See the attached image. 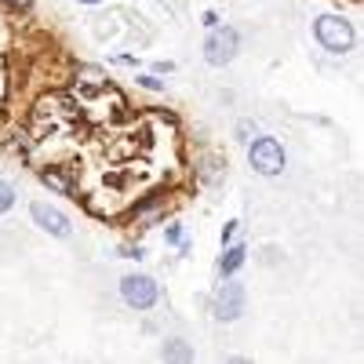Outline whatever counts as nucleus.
<instances>
[{
    "label": "nucleus",
    "mask_w": 364,
    "mask_h": 364,
    "mask_svg": "<svg viewBox=\"0 0 364 364\" xmlns=\"http://www.w3.org/2000/svg\"><path fill=\"white\" fill-rule=\"evenodd\" d=\"M314 37H317V44L324 51L346 55L353 48V41H357V29H353V22L346 15H321V18H314Z\"/></svg>",
    "instance_id": "f257e3e1"
},
{
    "label": "nucleus",
    "mask_w": 364,
    "mask_h": 364,
    "mask_svg": "<svg viewBox=\"0 0 364 364\" xmlns=\"http://www.w3.org/2000/svg\"><path fill=\"white\" fill-rule=\"evenodd\" d=\"M248 164L252 171H259L262 178H277L284 171V146L281 139H273V135H255L248 142Z\"/></svg>",
    "instance_id": "f03ea898"
},
{
    "label": "nucleus",
    "mask_w": 364,
    "mask_h": 364,
    "mask_svg": "<svg viewBox=\"0 0 364 364\" xmlns=\"http://www.w3.org/2000/svg\"><path fill=\"white\" fill-rule=\"evenodd\" d=\"M245 306H248V291L245 284H237L233 277H223L219 291L211 295V317L223 321V324H233L245 317Z\"/></svg>",
    "instance_id": "7ed1b4c3"
},
{
    "label": "nucleus",
    "mask_w": 364,
    "mask_h": 364,
    "mask_svg": "<svg viewBox=\"0 0 364 364\" xmlns=\"http://www.w3.org/2000/svg\"><path fill=\"white\" fill-rule=\"evenodd\" d=\"M237 51H240V33L233 26L219 22L215 29H208V41H204V63L208 66H215V70L230 66L237 58Z\"/></svg>",
    "instance_id": "20e7f679"
},
{
    "label": "nucleus",
    "mask_w": 364,
    "mask_h": 364,
    "mask_svg": "<svg viewBox=\"0 0 364 364\" xmlns=\"http://www.w3.org/2000/svg\"><path fill=\"white\" fill-rule=\"evenodd\" d=\"M120 299H124L132 310H149V306H157V299H161V284L149 277V273H128V277L120 281Z\"/></svg>",
    "instance_id": "39448f33"
},
{
    "label": "nucleus",
    "mask_w": 364,
    "mask_h": 364,
    "mask_svg": "<svg viewBox=\"0 0 364 364\" xmlns=\"http://www.w3.org/2000/svg\"><path fill=\"white\" fill-rule=\"evenodd\" d=\"M168 211H171L168 193H149V197H139V204L128 211V226H135V230H149V226L164 223V219H168Z\"/></svg>",
    "instance_id": "423d86ee"
},
{
    "label": "nucleus",
    "mask_w": 364,
    "mask_h": 364,
    "mask_svg": "<svg viewBox=\"0 0 364 364\" xmlns=\"http://www.w3.org/2000/svg\"><path fill=\"white\" fill-rule=\"evenodd\" d=\"M29 215H33V223H37L44 233H51V237H70V233H73V226H70V219H66V211H58V208L48 204V200H33Z\"/></svg>",
    "instance_id": "0eeeda50"
},
{
    "label": "nucleus",
    "mask_w": 364,
    "mask_h": 364,
    "mask_svg": "<svg viewBox=\"0 0 364 364\" xmlns=\"http://www.w3.org/2000/svg\"><path fill=\"white\" fill-rule=\"evenodd\" d=\"M226 157L219 154V149H204V154H197V164H193V171H197V182H204V186H219V182L226 178Z\"/></svg>",
    "instance_id": "6e6552de"
},
{
    "label": "nucleus",
    "mask_w": 364,
    "mask_h": 364,
    "mask_svg": "<svg viewBox=\"0 0 364 364\" xmlns=\"http://www.w3.org/2000/svg\"><path fill=\"white\" fill-rule=\"evenodd\" d=\"M248 262V245H223V255H219V277H233V273Z\"/></svg>",
    "instance_id": "1a4fd4ad"
},
{
    "label": "nucleus",
    "mask_w": 364,
    "mask_h": 364,
    "mask_svg": "<svg viewBox=\"0 0 364 364\" xmlns=\"http://www.w3.org/2000/svg\"><path fill=\"white\" fill-rule=\"evenodd\" d=\"M37 175H41L44 186H48V190H55V193H63V197H73V193H77L73 178L66 175V168H51V164H48V168H41Z\"/></svg>",
    "instance_id": "9d476101"
},
{
    "label": "nucleus",
    "mask_w": 364,
    "mask_h": 364,
    "mask_svg": "<svg viewBox=\"0 0 364 364\" xmlns=\"http://www.w3.org/2000/svg\"><path fill=\"white\" fill-rule=\"evenodd\" d=\"M73 80H77V87H84V91H106V87H109V77H106L99 66H87V63H80V66L73 70Z\"/></svg>",
    "instance_id": "9b49d317"
},
{
    "label": "nucleus",
    "mask_w": 364,
    "mask_h": 364,
    "mask_svg": "<svg viewBox=\"0 0 364 364\" xmlns=\"http://www.w3.org/2000/svg\"><path fill=\"white\" fill-rule=\"evenodd\" d=\"M161 357H164V360L186 364V360H193V346H190V343H182V339H168V343L161 346Z\"/></svg>",
    "instance_id": "f8f14e48"
},
{
    "label": "nucleus",
    "mask_w": 364,
    "mask_h": 364,
    "mask_svg": "<svg viewBox=\"0 0 364 364\" xmlns=\"http://www.w3.org/2000/svg\"><path fill=\"white\" fill-rule=\"evenodd\" d=\"M164 240H168L171 248L190 252V245H186V233H182V226H178V223H168V230H164Z\"/></svg>",
    "instance_id": "ddd939ff"
},
{
    "label": "nucleus",
    "mask_w": 364,
    "mask_h": 364,
    "mask_svg": "<svg viewBox=\"0 0 364 364\" xmlns=\"http://www.w3.org/2000/svg\"><path fill=\"white\" fill-rule=\"evenodd\" d=\"M11 204H15V186H11L8 178H0V215L11 211Z\"/></svg>",
    "instance_id": "4468645a"
},
{
    "label": "nucleus",
    "mask_w": 364,
    "mask_h": 364,
    "mask_svg": "<svg viewBox=\"0 0 364 364\" xmlns=\"http://www.w3.org/2000/svg\"><path fill=\"white\" fill-rule=\"evenodd\" d=\"M252 135H259V128H255V120H240L237 124V142H252Z\"/></svg>",
    "instance_id": "2eb2a0df"
},
{
    "label": "nucleus",
    "mask_w": 364,
    "mask_h": 364,
    "mask_svg": "<svg viewBox=\"0 0 364 364\" xmlns=\"http://www.w3.org/2000/svg\"><path fill=\"white\" fill-rule=\"evenodd\" d=\"M135 80H139V87H146V91H164V80H161L157 73H139Z\"/></svg>",
    "instance_id": "dca6fc26"
},
{
    "label": "nucleus",
    "mask_w": 364,
    "mask_h": 364,
    "mask_svg": "<svg viewBox=\"0 0 364 364\" xmlns=\"http://www.w3.org/2000/svg\"><path fill=\"white\" fill-rule=\"evenodd\" d=\"M237 233H240V219H230V223L223 226V245H233Z\"/></svg>",
    "instance_id": "f3484780"
},
{
    "label": "nucleus",
    "mask_w": 364,
    "mask_h": 364,
    "mask_svg": "<svg viewBox=\"0 0 364 364\" xmlns=\"http://www.w3.org/2000/svg\"><path fill=\"white\" fill-rule=\"evenodd\" d=\"M0 8H8V11H29V8H33V0H0Z\"/></svg>",
    "instance_id": "a211bd4d"
},
{
    "label": "nucleus",
    "mask_w": 364,
    "mask_h": 364,
    "mask_svg": "<svg viewBox=\"0 0 364 364\" xmlns=\"http://www.w3.org/2000/svg\"><path fill=\"white\" fill-rule=\"evenodd\" d=\"M120 255H124V259H146V248L142 245H124V248H120Z\"/></svg>",
    "instance_id": "6ab92c4d"
},
{
    "label": "nucleus",
    "mask_w": 364,
    "mask_h": 364,
    "mask_svg": "<svg viewBox=\"0 0 364 364\" xmlns=\"http://www.w3.org/2000/svg\"><path fill=\"white\" fill-rule=\"evenodd\" d=\"M200 26H204V29H215V26H219V11H204V15H200Z\"/></svg>",
    "instance_id": "aec40b11"
},
{
    "label": "nucleus",
    "mask_w": 364,
    "mask_h": 364,
    "mask_svg": "<svg viewBox=\"0 0 364 364\" xmlns=\"http://www.w3.org/2000/svg\"><path fill=\"white\" fill-rule=\"evenodd\" d=\"M154 73L161 77V73H175V63H168V58H161V63L154 66Z\"/></svg>",
    "instance_id": "412c9836"
},
{
    "label": "nucleus",
    "mask_w": 364,
    "mask_h": 364,
    "mask_svg": "<svg viewBox=\"0 0 364 364\" xmlns=\"http://www.w3.org/2000/svg\"><path fill=\"white\" fill-rule=\"evenodd\" d=\"M113 63H120V66H139V58H135V55H113Z\"/></svg>",
    "instance_id": "4be33fe9"
},
{
    "label": "nucleus",
    "mask_w": 364,
    "mask_h": 364,
    "mask_svg": "<svg viewBox=\"0 0 364 364\" xmlns=\"http://www.w3.org/2000/svg\"><path fill=\"white\" fill-rule=\"evenodd\" d=\"M80 4H102V0H80Z\"/></svg>",
    "instance_id": "5701e85b"
}]
</instances>
